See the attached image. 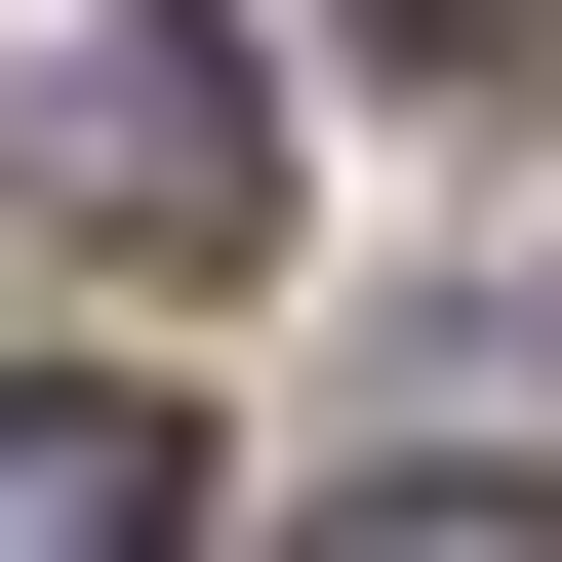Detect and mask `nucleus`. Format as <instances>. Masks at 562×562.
Listing matches in <instances>:
<instances>
[{
	"mask_svg": "<svg viewBox=\"0 0 562 562\" xmlns=\"http://www.w3.org/2000/svg\"><path fill=\"white\" fill-rule=\"evenodd\" d=\"M322 562H562V482H322Z\"/></svg>",
	"mask_w": 562,
	"mask_h": 562,
	"instance_id": "7ed1b4c3",
	"label": "nucleus"
},
{
	"mask_svg": "<svg viewBox=\"0 0 562 562\" xmlns=\"http://www.w3.org/2000/svg\"><path fill=\"white\" fill-rule=\"evenodd\" d=\"M322 41H562V0H322Z\"/></svg>",
	"mask_w": 562,
	"mask_h": 562,
	"instance_id": "20e7f679",
	"label": "nucleus"
},
{
	"mask_svg": "<svg viewBox=\"0 0 562 562\" xmlns=\"http://www.w3.org/2000/svg\"><path fill=\"white\" fill-rule=\"evenodd\" d=\"M0 562H201V442L121 362H0Z\"/></svg>",
	"mask_w": 562,
	"mask_h": 562,
	"instance_id": "f03ea898",
	"label": "nucleus"
},
{
	"mask_svg": "<svg viewBox=\"0 0 562 562\" xmlns=\"http://www.w3.org/2000/svg\"><path fill=\"white\" fill-rule=\"evenodd\" d=\"M41 201H81L121 281H241V241H281V121H241V41H201V0H81V41H41Z\"/></svg>",
	"mask_w": 562,
	"mask_h": 562,
	"instance_id": "f257e3e1",
	"label": "nucleus"
}]
</instances>
